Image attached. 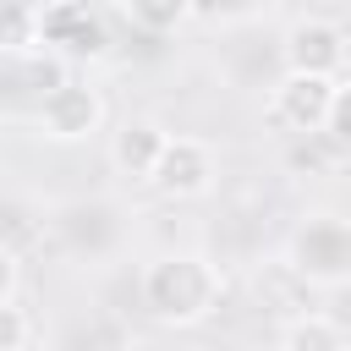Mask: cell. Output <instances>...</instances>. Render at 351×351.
I'll use <instances>...</instances> for the list:
<instances>
[{
    "mask_svg": "<svg viewBox=\"0 0 351 351\" xmlns=\"http://www.w3.org/2000/svg\"><path fill=\"white\" fill-rule=\"evenodd\" d=\"M280 60L296 77H346V27L335 16H296L280 38Z\"/></svg>",
    "mask_w": 351,
    "mask_h": 351,
    "instance_id": "8992f818",
    "label": "cell"
},
{
    "mask_svg": "<svg viewBox=\"0 0 351 351\" xmlns=\"http://www.w3.org/2000/svg\"><path fill=\"white\" fill-rule=\"evenodd\" d=\"M340 104H346V77H296V71H285L269 93V115L285 132H302V137L324 132Z\"/></svg>",
    "mask_w": 351,
    "mask_h": 351,
    "instance_id": "277c9868",
    "label": "cell"
},
{
    "mask_svg": "<svg viewBox=\"0 0 351 351\" xmlns=\"http://www.w3.org/2000/svg\"><path fill=\"white\" fill-rule=\"evenodd\" d=\"M280 351H346V329L329 313H296L280 329Z\"/></svg>",
    "mask_w": 351,
    "mask_h": 351,
    "instance_id": "9c48e42d",
    "label": "cell"
},
{
    "mask_svg": "<svg viewBox=\"0 0 351 351\" xmlns=\"http://www.w3.org/2000/svg\"><path fill=\"white\" fill-rule=\"evenodd\" d=\"M16 285H22V263L11 247H0V302H16Z\"/></svg>",
    "mask_w": 351,
    "mask_h": 351,
    "instance_id": "4fadbf2b",
    "label": "cell"
},
{
    "mask_svg": "<svg viewBox=\"0 0 351 351\" xmlns=\"http://www.w3.org/2000/svg\"><path fill=\"white\" fill-rule=\"evenodd\" d=\"M165 137H170V132H165L159 121H148V115H126V121H115V132H110V165H115V176H126V181H148V170H154Z\"/></svg>",
    "mask_w": 351,
    "mask_h": 351,
    "instance_id": "ba28073f",
    "label": "cell"
},
{
    "mask_svg": "<svg viewBox=\"0 0 351 351\" xmlns=\"http://www.w3.org/2000/svg\"><path fill=\"white\" fill-rule=\"evenodd\" d=\"M33 346V318L16 302H0V351H27Z\"/></svg>",
    "mask_w": 351,
    "mask_h": 351,
    "instance_id": "7c38bea8",
    "label": "cell"
},
{
    "mask_svg": "<svg viewBox=\"0 0 351 351\" xmlns=\"http://www.w3.org/2000/svg\"><path fill=\"white\" fill-rule=\"evenodd\" d=\"M121 11H126L132 27H143V33H176V27L192 22L197 0H121Z\"/></svg>",
    "mask_w": 351,
    "mask_h": 351,
    "instance_id": "30bf717a",
    "label": "cell"
},
{
    "mask_svg": "<svg viewBox=\"0 0 351 351\" xmlns=\"http://www.w3.org/2000/svg\"><path fill=\"white\" fill-rule=\"evenodd\" d=\"M285 263L307 285H324V291L346 285V274H351V230H346V219L340 214H313L291 236V258Z\"/></svg>",
    "mask_w": 351,
    "mask_h": 351,
    "instance_id": "7a4b0ae2",
    "label": "cell"
},
{
    "mask_svg": "<svg viewBox=\"0 0 351 351\" xmlns=\"http://www.w3.org/2000/svg\"><path fill=\"white\" fill-rule=\"evenodd\" d=\"M214 181H219V154L203 137H165V148L148 170V186L170 203H197L214 192Z\"/></svg>",
    "mask_w": 351,
    "mask_h": 351,
    "instance_id": "3957f363",
    "label": "cell"
},
{
    "mask_svg": "<svg viewBox=\"0 0 351 351\" xmlns=\"http://www.w3.org/2000/svg\"><path fill=\"white\" fill-rule=\"evenodd\" d=\"M104 44H110L104 22L82 0H49V5H38V49H49L60 60H99Z\"/></svg>",
    "mask_w": 351,
    "mask_h": 351,
    "instance_id": "52a82bcc",
    "label": "cell"
},
{
    "mask_svg": "<svg viewBox=\"0 0 351 351\" xmlns=\"http://www.w3.org/2000/svg\"><path fill=\"white\" fill-rule=\"evenodd\" d=\"M225 296V280H219V263L203 258V252H159L143 263L137 274V302L154 324H170V329H192L203 324Z\"/></svg>",
    "mask_w": 351,
    "mask_h": 351,
    "instance_id": "6da1fadb",
    "label": "cell"
},
{
    "mask_svg": "<svg viewBox=\"0 0 351 351\" xmlns=\"http://www.w3.org/2000/svg\"><path fill=\"white\" fill-rule=\"evenodd\" d=\"M104 126V93L82 77H60L38 99V132L49 143H88Z\"/></svg>",
    "mask_w": 351,
    "mask_h": 351,
    "instance_id": "5b68a950",
    "label": "cell"
},
{
    "mask_svg": "<svg viewBox=\"0 0 351 351\" xmlns=\"http://www.w3.org/2000/svg\"><path fill=\"white\" fill-rule=\"evenodd\" d=\"M0 49H11V55L38 49V5L0 0Z\"/></svg>",
    "mask_w": 351,
    "mask_h": 351,
    "instance_id": "8fae6325",
    "label": "cell"
}]
</instances>
